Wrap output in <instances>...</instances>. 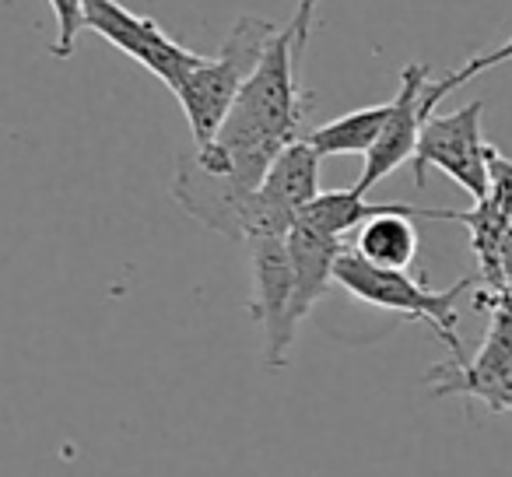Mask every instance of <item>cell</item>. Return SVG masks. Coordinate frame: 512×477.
Returning a JSON list of instances; mask_svg holds the SVG:
<instances>
[{
  "instance_id": "1",
  "label": "cell",
  "mask_w": 512,
  "mask_h": 477,
  "mask_svg": "<svg viewBox=\"0 0 512 477\" xmlns=\"http://www.w3.org/2000/svg\"><path fill=\"white\" fill-rule=\"evenodd\" d=\"M306 116L299 88V60L292 53V29L271 36L264 57L242 85L221 130L193 148V158L214 176L232 179L242 190L264 183L271 162L295 141Z\"/></svg>"
},
{
  "instance_id": "2",
  "label": "cell",
  "mask_w": 512,
  "mask_h": 477,
  "mask_svg": "<svg viewBox=\"0 0 512 477\" xmlns=\"http://www.w3.org/2000/svg\"><path fill=\"white\" fill-rule=\"evenodd\" d=\"M274 25L256 15H242L235 22V29L228 32L225 46L218 57H204L172 95L179 99L186 113V123L193 130V141L207 144L225 123L228 109L235 106L242 85L249 81V74L256 71L260 57H264L267 43L274 36Z\"/></svg>"
},
{
  "instance_id": "3",
  "label": "cell",
  "mask_w": 512,
  "mask_h": 477,
  "mask_svg": "<svg viewBox=\"0 0 512 477\" xmlns=\"http://www.w3.org/2000/svg\"><path fill=\"white\" fill-rule=\"evenodd\" d=\"M477 278H460L456 285H449L446 292H432L428 285L414 281L407 271H390V267H376L369 260H362L355 250H344L341 260L334 267V285H341L348 295H355L358 302H369L376 309H390L400 313L407 323H428L435 330L442 344L449 348L453 358H463V344L456 337V302L460 295L474 285Z\"/></svg>"
},
{
  "instance_id": "4",
  "label": "cell",
  "mask_w": 512,
  "mask_h": 477,
  "mask_svg": "<svg viewBox=\"0 0 512 477\" xmlns=\"http://www.w3.org/2000/svg\"><path fill=\"white\" fill-rule=\"evenodd\" d=\"M491 316L484 344L474 358H449L425 376L435 397L481 400L488 411H512V299L481 292L474 302Z\"/></svg>"
},
{
  "instance_id": "5",
  "label": "cell",
  "mask_w": 512,
  "mask_h": 477,
  "mask_svg": "<svg viewBox=\"0 0 512 477\" xmlns=\"http://www.w3.org/2000/svg\"><path fill=\"white\" fill-rule=\"evenodd\" d=\"M484 102L456 109L446 116H428L421 123L418 148H414V183L425 186L428 169H442L453 183H460L474 200L488 197V141L481 134Z\"/></svg>"
},
{
  "instance_id": "6",
  "label": "cell",
  "mask_w": 512,
  "mask_h": 477,
  "mask_svg": "<svg viewBox=\"0 0 512 477\" xmlns=\"http://www.w3.org/2000/svg\"><path fill=\"white\" fill-rule=\"evenodd\" d=\"M85 29L102 36L116 50H123L141 67H148L158 81L169 85V92H176L179 81L204 60L200 53L186 50L172 36H165L151 18L123 8L120 0H85Z\"/></svg>"
},
{
  "instance_id": "7",
  "label": "cell",
  "mask_w": 512,
  "mask_h": 477,
  "mask_svg": "<svg viewBox=\"0 0 512 477\" xmlns=\"http://www.w3.org/2000/svg\"><path fill=\"white\" fill-rule=\"evenodd\" d=\"M249 274H253V302L249 316L264 327V358L271 369L288 362L299 327L292 323V257L288 239H256L249 243Z\"/></svg>"
},
{
  "instance_id": "8",
  "label": "cell",
  "mask_w": 512,
  "mask_h": 477,
  "mask_svg": "<svg viewBox=\"0 0 512 477\" xmlns=\"http://www.w3.org/2000/svg\"><path fill=\"white\" fill-rule=\"evenodd\" d=\"M425 88H428V67L425 64H407L404 74H400L397 99H390V113H386L383 130H379L376 144L365 151L362 179L355 183L358 193H369L379 179H386L393 169H400L407 158H414L421 123L428 120L425 106H421Z\"/></svg>"
},
{
  "instance_id": "9",
  "label": "cell",
  "mask_w": 512,
  "mask_h": 477,
  "mask_svg": "<svg viewBox=\"0 0 512 477\" xmlns=\"http://www.w3.org/2000/svg\"><path fill=\"white\" fill-rule=\"evenodd\" d=\"M253 190H242L232 179L214 176L193 155H183L172 176V197L190 218L221 232L228 239H242V211Z\"/></svg>"
},
{
  "instance_id": "10",
  "label": "cell",
  "mask_w": 512,
  "mask_h": 477,
  "mask_svg": "<svg viewBox=\"0 0 512 477\" xmlns=\"http://www.w3.org/2000/svg\"><path fill=\"white\" fill-rule=\"evenodd\" d=\"M414 218H435V221H460V211H442V207H418V204H400L393 211L372 214L369 221L355 228V243L351 250L362 260L376 267H390V271H407L418 260V228Z\"/></svg>"
},
{
  "instance_id": "11",
  "label": "cell",
  "mask_w": 512,
  "mask_h": 477,
  "mask_svg": "<svg viewBox=\"0 0 512 477\" xmlns=\"http://www.w3.org/2000/svg\"><path fill=\"white\" fill-rule=\"evenodd\" d=\"M348 250L344 239L323 235L316 228L295 221V228L288 232V257H292V323L302 327V320H309L313 306L330 292L334 285V267L341 260V253Z\"/></svg>"
},
{
  "instance_id": "12",
  "label": "cell",
  "mask_w": 512,
  "mask_h": 477,
  "mask_svg": "<svg viewBox=\"0 0 512 477\" xmlns=\"http://www.w3.org/2000/svg\"><path fill=\"white\" fill-rule=\"evenodd\" d=\"M320 158L323 155L306 137H295V141L271 162L264 183H260V193L299 218V214L320 197Z\"/></svg>"
},
{
  "instance_id": "13",
  "label": "cell",
  "mask_w": 512,
  "mask_h": 477,
  "mask_svg": "<svg viewBox=\"0 0 512 477\" xmlns=\"http://www.w3.org/2000/svg\"><path fill=\"white\" fill-rule=\"evenodd\" d=\"M390 113V102H379V106L351 109V113L337 116V120L323 123V127L309 130L306 141L320 151L323 158L330 155H365V151L376 144L379 130Z\"/></svg>"
},
{
  "instance_id": "14",
  "label": "cell",
  "mask_w": 512,
  "mask_h": 477,
  "mask_svg": "<svg viewBox=\"0 0 512 477\" xmlns=\"http://www.w3.org/2000/svg\"><path fill=\"white\" fill-rule=\"evenodd\" d=\"M400 204H390V200H365V193H358L355 186L351 190H320V197L299 214L302 225L316 228L323 235H334V239H344L348 232H355L362 221H369L372 214L393 211Z\"/></svg>"
},
{
  "instance_id": "15",
  "label": "cell",
  "mask_w": 512,
  "mask_h": 477,
  "mask_svg": "<svg viewBox=\"0 0 512 477\" xmlns=\"http://www.w3.org/2000/svg\"><path fill=\"white\" fill-rule=\"evenodd\" d=\"M512 60V36L505 39L498 50H491V53H481V57H474V60H467V64L460 67V71H453V74H446L442 81H435V85H428L425 88V99H421V106H425V113L432 116L435 113V106H439L442 99H446L453 88H460V85H467L470 78H477L481 71H488V67H498V64H509Z\"/></svg>"
},
{
  "instance_id": "16",
  "label": "cell",
  "mask_w": 512,
  "mask_h": 477,
  "mask_svg": "<svg viewBox=\"0 0 512 477\" xmlns=\"http://www.w3.org/2000/svg\"><path fill=\"white\" fill-rule=\"evenodd\" d=\"M50 8L57 18V43L50 46V53L57 60H67L85 29V0H50Z\"/></svg>"
},
{
  "instance_id": "17",
  "label": "cell",
  "mask_w": 512,
  "mask_h": 477,
  "mask_svg": "<svg viewBox=\"0 0 512 477\" xmlns=\"http://www.w3.org/2000/svg\"><path fill=\"white\" fill-rule=\"evenodd\" d=\"M488 200L512 225V158L488 144Z\"/></svg>"
},
{
  "instance_id": "18",
  "label": "cell",
  "mask_w": 512,
  "mask_h": 477,
  "mask_svg": "<svg viewBox=\"0 0 512 477\" xmlns=\"http://www.w3.org/2000/svg\"><path fill=\"white\" fill-rule=\"evenodd\" d=\"M313 11H316V0H299V11H295L292 18V53L295 60H302V53H306V39H309V25H313Z\"/></svg>"
},
{
  "instance_id": "19",
  "label": "cell",
  "mask_w": 512,
  "mask_h": 477,
  "mask_svg": "<svg viewBox=\"0 0 512 477\" xmlns=\"http://www.w3.org/2000/svg\"><path fill=\"white\" fill-rule=\"evenodd\" d=\"M505 299H512V228L505 232V243H502V292Z\"/></svg>"
}]
</instances>
